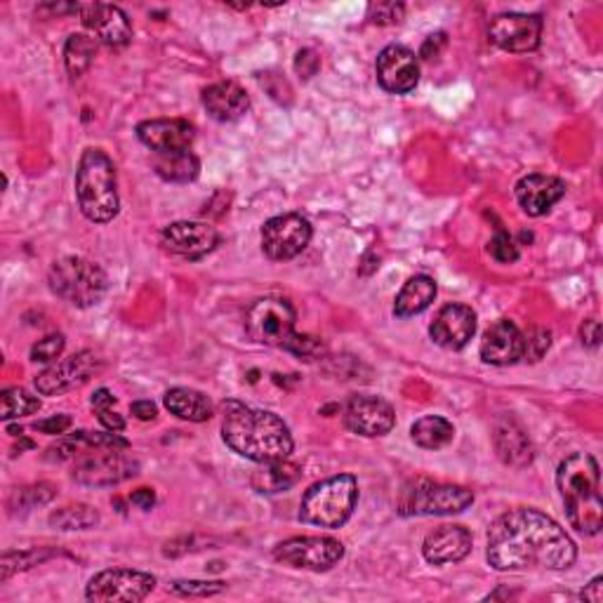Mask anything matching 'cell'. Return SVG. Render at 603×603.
<instances>
[{
  "label": "cell",
  "mask_w": 603,
  "mask_h": 603,
  "mask_svg": "<svg viewBox=\"0 0 603 603\" xmlns=\"http://www.w3.org/2000/svg\"><path fill=\"white\" fill-rule=\"evenodd\" d=\"M523 333L514 321H498L481 340V359L493 365H514L523 359Z\"/></svg>",
  "instance_id": "obj_22"
},
{
  "label": "cell",
  "mask_w": 603,
  "mask_h": 603,
  "mask_svg": "<svg viewBox=\"0 0 603 603\" xmlns=\"http://www.w3.org/2000/svg\"><path fill=\"white\" fill-rule=\"evenodd\" d=\"M378 83L392 94H408L420 83L418 54L405 46H386L375 64Z\"/></svg>",
  "instance_id": "obj_16"
},
{
  "label": "cell",
  "mask_w": 603,
  "mask_h": 603,
  "mask_svg": "<svg viewBox=\"0 0 603 603\" xmlns=\"http://www.w3.org/2000/svg\"><path fill=\"white\" fill-rule=\"evenodd\" d=\"M94 411H100V408H113L115 403V396L109 392V389H100V392H94L92 399H90Z\"/></svg>",
  "instance_id": "obj_49"
},
{
  "label": "cell",
  "mask_w": 603,
  "mask_h": 603,
  "mask_svg": "<svg viewBox=\"0 0 603 603\" xmlns=\"http://www.w3.org/2000/svg\"><path fill=\"white\" fill-rule=\"evenodd\" d=\"M102 371V359L94 352H78L69 359L52 363L48 371L36 378V389L43 396H57L86 384L92 375Z\"/></svg>",
  "instance_id": "obj_12"
},
{
  "label": "cell",
  "mask_w": 603,
  "mask_h": 603,
  "mask_svg": "<svg viewBox=\"0 0 603 603\" xmlns=\"http://www.w3.org/2000/svg\"><path fill=\"white\" fill-rule=\"evenodd\" d=\"M170 590L180 596H215L227 590L224 582L212 580H174Z\"/></svg>",
  "instance_id": "obj_34"
},
{
  "label": "cell",
  "mask_w": 603,
  "mask_h": 603,
  "mask_svg": "<svg viewBox=\"0 0 603 603\" xmlns=\"http://www.w3.org/2000/svg\"><path fill=\"white\" fill-rule=\"evenodd\" d=\"M472 502L474 493L462 485L415 481L403 491L399 507L403 516H445L464 512L472 507Z\"/></svg>",
  "instance_id": "obj_8"
},
{
  "label": "cell",
  "mask_w": 603,
  "mask_h": 603,
  "mask_svg": "<svg viewBox=\"0 0 603 603\" xmlns=\"http://www.w3.org/2000/svg\"><path fill=\"white\" fill-rule=\"evenodd\" d=\"M493 445L498 458L521 470L533 462V443L529 434L523 432V426L512 418H500L493 426Z\"/></svg>",
  "instance_id": "obj_25"
},
{
  "label": "cell",
  "mask_w": 603,
  "mask_h": 603,
  "mask_svg": "<svg viewBox=\"0 0 603 603\" xmlns=\"http://www.w3.org/2000/svg\"><path fill=\"white\" fill-rule=\"evenodd\" d=\"M368 19L373 24H399L403 19V6L396 3H373L368 8Z\"/></svg>",
  "instance_id": "obj_40"
},
{
  "label": "cell",
  "mask_w": 603,
  "mask_h": 603,
  "mask_svg": "<svg viewBox=\"0 0 603 603\" xmlns=\"http://www.w3.org/2000/svg\"><path fill=\"white\" fill-rule=\"evenodd\" d=\"M516 201L531 218H542L566 197V182L552 174H529L514 187Z\"/></svg>",
  "instance_id": "obj_21"
},
{
  "label": "cell",
  "mask_w": 603,
  "mask_h": 603,
  "mask_svg": "<svg viewBox=\"0 0 603 603\" xmlns=\"http://www.w3.org/2000/svg\"><path fill=\"white\" fill-rule=\"evenodd\" d=\"M50 554H38L36 550H29V552H8L3 556V566H0V580H8L12 573L17 571H27L31 566H36V563H41L43 559H48Z\"/></svg>",
  "instance_id": "obj_35"
},
{
  "label": "cell",
  "mask_w": 603,
  "mask_h": 603,
  "mask_svg": "<svg viewBox=\"0 0 603 603\" xmlns=\"http://www.w3.org/2000/svg\"><path fill=\"white\" fill-rule=\"evenodd\" d=\"M161 243L172 255L201 260L218 248L220 233L208 222H172L163 229Z\"/></svg>",
  "instance_id": "obj_17"
},
{
  "label": "cell",
  "mask_w": 603,
  "mask_h": 603,
  "mask_svg": "<svg viewBox=\"0 0 603 603\" xmlns=\"http://www.w3.org/2000/svg\"><path fill=\"white\" fill-rule=\"evenodd\" d=\"M97 418H100V422L107 426L109 432H123L125 430V420L113 411V408H100L97 411Z\"/></svg>",
  "instance_id": "obj_43"
},
{
  "label": "cell",
  "mask_w": 603,
  "mask_h": 603,
  "mask_svg": "<svg viewBox=\"0 0 603 603\" xmlns=\"http://www.w3.org/2000/svg\"><path fill=\"white\" fill-rule=\"evenodd\" d=\"M71 424H73L71 415H52L48 420H38L33 424V430L36 432H43V434H57V436H60V434H64L69 430Z\"/></svg>",
  "instance_id": "obj_41"
},
{
  "label": "cell",
  "mask_w": 603,
  "mask_h": 603,
  "mask_svg": "<svg viewBox=\"0 0 603 603\" xmlns=\"http://www.w3.org/2000/svg\"><path fill=\"white\" fill-rule=\"evenodd\" d=\"M489 252H491V258L495 262H500V264H512V262L519 260V248H516L514 239L510 237L507 231H502V229L491 239Z\"/></svg>",
  "instance_id": "obj_36"
},
{
  "label": "cell",
  "mask_w": 603,
  "mask_h": 603,
  "mask_svg": "<svg viewBox=\"0 0 603 603\" xmlns=\"http://www.w3.org/2000/svg\"><path fill=\"white\" fill-rule=\"evenodd\" d=\"M222 439L233 453L260 464L293 453V434L279 415L233 399L222 403Z\"/></svg>",
  "instance_id": "obj_2"
},
{
  "label": "cell",
  "mask_w": 603,
  "mask_h": 603,
  "mask_svg": "<svg viewBox=\"0 0 603 603\" xmlns=\"http://www.w3.org/2000/svg\"><path fill=\"white\" fill-rule=\"evenodd\" d=\"M550 330H542V328H533L529 330L526 335H523V344H526V349H523V359L529 361H540L542 354L550 349Z\"/></svg>",
  "instance_id": "obj_39"
},
{
  "label": "cell",
  "mask_w": 603,
  "mask_h": 603,
  "mask_svg": "<svg viewBox=\"0 0 603 603\" xmlns=\"http://www.w3.org/2000/svg\"><path fill=\"white\" fill-rule=\"evenodd\" d=\"M100 523V514L90 504H69L50 514V526L60 531H88Z\"/></svg>",
  "instance_id": "obj_32"
},
{
  "label": "cell",
  "mask_w": 603,
  "mask_h": 603,
  "mask_svg": "<svg viewBox=\"0 0 603 603\" xmlns=\"http://www.w3.org/2000/svg\"><path fill=\"white\" fill-rule=\"evenodd\" d=\"M78 17H81L83 27L97 36V41L104 43L107 48H125L132 38V24L128 14L104 3H88L78 6Z\"/></svg>",
  "instance_id": "obj_18"
},
{
  "label": "cell",
  "mask_w": 603,
  "mask_h": 603,
  "mask_svg": "<svg viewBox=\"0 0 603 603\" xmlns=\"http://www.w3.org/2000/svg\"><path fill=\"white\" fill-rule=\"evenodd\" d=\"M97 54V41L86 33H73L64 46V64L73 78H81L90 67Z\"/></svg>",
  "instance_id": "obj_31"
},
{
  "label": "cell",
  "mask_w": 603,
  "mask_h": 603,
  "mask_svg": "<svg viewBox=\"0 0 603 603\" xmlns=\"http://www.w3.org/2000/svg\"><path fill=\"white\" fill-rule=\"evenodd\" d=\"M67 346L64 335H50L46 340H41L38 344L31 346V361L36 363H52L62 356Z\"/></svg>",
  "instance_id": "obj_37"
},
{
  "label": "cell",
  "mask_w": 603,
  "mask_h": 603,
  "mask_svg": "<svg viewBox=\"0 0 603 603\" xmlns=\"http://www.w3.org/2000/svg\"><path fill=\"white\" fill-rule=\"evenodd\" d=\"M54 498V485L41 483V485H31V489H22L14 493L17 507L19 510H31L36 504H48Z\"/></svg>",
  "instance_id": "obj_38"
},
{
  "label": "cell",
  "mask_w": 603,
  "mask_h": 603,
  "mask_svg": "<svg viewBox=\"0 0 603 603\" xmlns=\"http://www.w3.org/2000/svg\"><path fill=\"white\" fill-rule=\"evenodd\" d=\"M153 170L159 178L174 184H189L199 178L201 161L191 151H174V153H155Z\"/></svg>",
  "instance_id": "obj_29"
},
{
  "label": "cell",
  "mask_w": 603,
  "mask_h": 603,
  "mask_svg": "<svg viewBox=\"0 0 603 603\" xmlns=\"http://www.w3.org/2000/svg\"><path fill=\"white\" fill-rule=\"evenodd\" d=\"M359 502V483L352 474L319 481L302 495L300 521L309 526L340 529L352 519Z\"/></svg>",
  "instance_id": "obj_6"
},
{
  "label": "cell",
  "mask_w": 603,
  "mask_h": 603,
  "mask_svg": "<svg viewBox=\"0 0 603 603\" xmlns=\"http://www.w3.org/2000/svg\"><path fill=\"white\" fill-rule=\"evenodd\" d=\"M439 46H445V33H436V36L426 38L420 57H424V60H434V54H439Z\"/></svg>",
  "instance_id": "obj_46"
},
{
  "label": "cell",
  "mask_w": 603,
  "mask_h": 603,
  "mask_svg": "<svg viewBox=\"0 0 603 603\" xmlns=\"http://www.w3.org/2000/svg\"><path fill=\"white\" fill-rule=\"evenodd\" d=\"M436 300V281L432 277L418 274L413 279H408L405 285L401 288V293L396 295L394 302V316L399 319H411L422 314L432 306Z\"/></svg>",
  "instance_id": "obj_26"
},
{
  "label": "cell",
  "mask_w": 603,
  "mask_h": 603,
  "mask_svg": "<svg viewBox=\"0 0 603 603\" xmlns=\"http://www.w3.org/2000/svg\"><path fill=\"white\" fill-rule=\"evenodd\" d=\"M491 41L507 52H533L542 38V17L523 12H504L491 19Z\"/></svg>",
  "instance_id": "obj_14"
},
{
  "label": "cell",
  "mask_w": 603,
  "mask_h": 603,
  "mask_svg": "<svg viewBox=\"0 0 603 603\" xmlns=\"http://www.w3.org/2000/svg\"><path fill=\"white\" fill-rule=\"evenodd\" d=\"M311 241V224L298 212L271 218L262 227V250L269 260L285 262L298 258Z\"/></svg>",
  "instance_id": "obj_11"
},
{
  "label": "cell",
  "mask_w": 603,
  "mask_h": 603,
  "mask_svg": "<svg viewBox=\"0 0 603 603\" xmlns=\"http://www.w3.org/2000/svg\"><path fill=\"white\" fill-rule=\"evenodd\" d=\"M474 333L476 314L466 304H445L430 328L432 340L443 349H453V352H460V349L470 344Z\"/></svg>",
  "instance_id": "obj_19"
},
{
  "label": "cell",
  "mask_w": 603,
  "mask_h": 603,
  "mask_svg": "<svg viewBox=\"0 0 603 603\" xmlns=\"http://www.w3.org/2000/svg\"><path fill=\"white\" fill-rule=\"evenodd\" d=\"M599 481V464L590 453H575L559 464L556 485L566 516L577 533H601L603 502Z\"/></svg>",
  "instance_id": "obj_3"
},
{
  "label": "cell",
  "mask_w": 603,
  "mask_h": 603,
  "mask_svg": "<svg viewBox=\"0 0 603 603\" xmlns=\"http://www.w3.org/2000/svg\"><path fill=\"white\" fill-rule=\"evenodd\" d=\"M138 140L155 153L189 151L197 140V128L182 119H155L138 125Z\"/></svg>",
  "instance_id": "obj_20"
},
{
  "label": "cell",
  "mask_w": 603,
  "mask_h": 603,
  "mask_svg": "<svg viewBox=\"0 0 603 603\" xmlns=\"http://www.w3.org/2000/svg\"><path fill=\"white\" fill-rule=\"evenodd\" d=\"M138 474H140V462L128 455H121L119 451L88 455L83 460H78L73 466V479L83 485H94V489L119 485Z\"/></svg>",
  "instance_id": "obj_15"
},
{
  "label": "cell",
  "mask_w": 603,
  "mask_h": 603,
  "mask_svg": "<svg viewBox=\"0 0 603 603\" xmlns=\"http://www.w3.org/2000/svg\"><path fill=\"white\" fill-rule=\"evenodd\" d=\"M321 67V60L319 54L314 50H300L298 57H295V69L298 73H302L304 78H311Z\"/></svg>",
  "instance_id": "obj_42"
},
{
  "label": "cell",
  "mask_w": 603,
  "mask_h": 603,
  "mask_svg": "<svg viewBox=\"0 0 603 603\" xmlns=\"http://www.w3.org/2000/svg\"><path fill=\"white\" fill-rule=\"evenodd\" d=\"M41 411V399L33 396L22 386H10L0 394V418L3 420H17L24 415H33Z\"/></svg>",
  "instance_id": "obj_33"
},
{
  "label": "cell",
  "mask_w": 603,
  "mask_h": 603,
  "mask_svg": "<svg viewBox=\"0 0 603 603\" xmlns=\"http://www.w3.org/2000/svg\"><path fill=\"white\" fill-rule=\"evenodd\" d=\"M344 424L349 432L375 439L394 430V408L380 396L354 394L344 405Z\"/></svg>",
  "instance_id": "obj_13"
},
{
  "label": "cell",
  "mask_w": 603,
  "mask_h": 603,
  "mask_svg": "<svg viewBox=\"0 0 603 603\" xmlns=\"http://www.w3.org/2000/svg\"><path fill=\"white\" fill-rule=\"evenodd\" d=\"M295 309L283 298H264L248 309V335L267 346L285 349L302 359H319L325 344L319 338L295 333Z\"/></svg>",
  "instance_id": "obj_4"
},
{
  "label": "cell",
  "mask_w": 603,
  "mask_h": 603,
  "mask_svg": "<svg viewBox=\"0 0 603 603\" xmlns=\"http://www.w3.org/2000/svg\"><path fill=\"white\" fill-rule=\"evenodd\" d=\"M52 293L73 306H94L107 295L109 279L100 264L86 258H62L52 262L48 271Z\"/></svg>",
  "instance_id": "obj_7"
},
{
  "label": "cell",
  "mask_w": 603,
  "mask_h": 603,
  "mask_svg": "<svg viewBox=\"0 0 603 603\" xmlns=\"http://www.w3.org/2000/svg\"><path fill=\"white\" fill-rule=\"evenodd\" d=\"M155 587V577L132 569H109L97 573L86 590L88 601L97 603H138Z\"/></svg>",
  "instance_id": "obj_9"
},
{
  "label": "cell",
  "mask_w": 603,
  "mask_h": 603,
  "mask_svg": "<svg viewBox=\"0 0 603 603\" xmlns=\"http://www.w3.org/2000/svg\"><path fill=\"white\" fill-rule=\"evenodd\" d=\"M203 107L215 121L233 123L248 113L250 97L239 83L220 81L203 90Z\"/></svg>",
  "instance_id": "obj_24"
},
{
  "label": "cell",
  "mask_w": 603,
  "mask_h": 603,
  "mask_svg": "<svg viewBox=\"0 0 603 603\" xmlns=\"http://www.w3.org/2000/svg\"><path fill=\"white\" fill-rule=\"evenodd\" d=\"M76 199L86 220L111 222L121 210L115 165L102 149H86L76 170Z\"/></svg>",
  "instance_id": "obj_5"
},
{
  "label": "cell",
  "mask_w": 603,
  "mask_h": 603,
  "mask_svg": "<svg viewBox=\"0 0 603 603\" xmlns=\"http://www.w3.org/2000/svg\"><path fill=\"white\" fill-rule=\"evenodd\" d=\"M580 338L587 346H599V342H601V323L596 319H590V321L582 323Z\"/></svg>",
  "instance_id": "obj_44"
},
{
  "label": "cell",
  "mask_w": 603,
  "mask_h": 603,
  "mask_svg": "<svg viewBox=\"0 0 603 603\" xmlns=\"http://www.w3.org/2000/svg\"><path fill=\"white\" fill-rule=\"evenodd\" d=\"M575 556L569 533L537 510H512L495 519L489 531L485 559L495 571H563L573 566Z\"/></svg>",
  "instance_id": "obj_1"
},
{
  "label": "cell",
  "mask_w": 603,
  "mask_h": 603,
  "mask_svg": "<svg viewBox=\"0 0 603 603\" xmlns=\"http://www.w3.org/2000/svg\"><path fill=\"white\" fill-rule=\"evenodd\" d=\"M580 599H585L590 603H601L603 601V577H594L590 585L580 592Z\"/></svg>",
  "instance_id": "obj_45"
},
{
  "label": "cell",
  "mask_w": 603,
  "mask_h": 603,
  "mask_svg": "<svg viewBox=\"0 0 603 603\" xmlns=\"http://www.w3.org/2000/svg\"><path fill=\"white\" fill-rule=\"evenodd\" d=\"M344 556V544L335 537H290L274 547V559L290 569L328 571Z\"/></svg>",
  "instance_id": "obj_10"
},
{
  "label": "cell",
  "mask_w": 603,
  "mask_h": 603,
  "mask_svg": "<svg viewBox=\"0 0 603 603\" xmlns=\"http://www.w3.org/2000/svg\"><path fill=\"white\" fill-rule=\"evenodd\" d=\"M165 408L178 415L180 420L189 422H208L212 418V403L203 392H197V389L189 386H174L165 394L163 399Z\"/></svg>",
  "instance_id": "obj_28"
},
{
  "label": "cell",
  "mask_w": 603,
  "mask_h": 603,
  "mask_svg": "<svg viewBox=\"0 0 603 603\" xmlns=\"http://www.w3.org/2000/svg\"><path fill=\"white\" fill-rule=\"evenodd\" d=\"M411 436L420 445V449L439 451V449H445V445L455 439V426L445 418L426 415V418H420L411 426Z\"/></svg>",
  "instance_id": "obj_30"
},
{
  "label": "cell",
  "mask_w": 603,
  "mask_h": 603,
  "mask_svg": "<svg viewBox=\"0 0 603 603\" xmlns=\"http://www.w3.org/2000/svg\"><path fill=\"white\" fill-rule=\"evenodd\" d=\"M472 552V533L464 526H441L424 537L422 556L432 566L458 563Z\"/></svg>",
  "instance_id": "obj_23"
},
{
  "label": "cell",
  "mask_w": 603,
  "mask_h": 603,
  "mask_svg": "<svg viewBox=\"0 0 603 603\" xmlns=\"http://www.w3.org/2000/svg\"><path fill=\"white\" fill-rule=\"evenodd\" d=\"M130 502L134 504V507H140V510H151L153 507V504H155V495H153V491H149V489H140V491H134L132 495H130Z\"/></svg>",
  "instance_id": "obj_47"
},
{
  "label": "cell",
  "mask_w": 603,
  "mask_h": 603,
  "mask_svg": "<svg viewBox=\"0 0 603 603\" xmlns=\"http://www.w3.org/2000/svg\"><path fill=\"white\" fill-rule=\"evenodd\" d=\"M302 479V470L298 464L288 460H274V462H262L260 470L252 474L250 483L252 489L264 495H277L293 489V485Z\"/></svg>",
  "instance_id": "obj_27"
},
{
  "label": "cell",
  "mask_w": 603,
  "mask_h": 603,
  "mask_svg": "<svg viewBox=\"0 0 603 603\" xmlns=\"http://www.w3.org/2000/svg\"><path fill=\"white\" fill-rule=\"evenodd\" d=\"M155 405L151 401H138V403H132V415L134 418H140V420H153L155 418Z\"/></svg>",
  "instance_id": "obj_48"
}]
</instances>
